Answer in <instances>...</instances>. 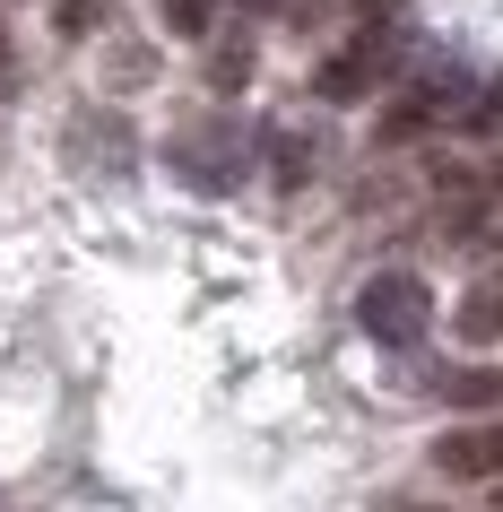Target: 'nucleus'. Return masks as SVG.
Masks as SVG:
<instances>
[{"instance_id":"nucleus-1","label":"nucleus","mask_w":503,"mask_h":512,"mask_svg":"<svg viewBox=\"0 0 503 512\" xmlns=\"http://www.w3.org/2000/svg\"><path fill=\"white\" fill-rule=\"evenodd\" d=\"M356 330H365L373 348H417L425 330H434V287H425L417 270L365 278V296H356Z\"/></svg>"},{"instance_id":"nucleus-2","label":"nucleus","mask_w":503,"mask_h":512,"mask_svg":"<svg viewBox=\"0 0 503 512\" xmlns=\"http://www.w3.org/2000/svg\"><path fill=\"white\" fill-rule=\"evenodd\" d=\"M434 478H503V417H477V426H451V434H434Z\"/></svg>"},{"instance_id":"nucleus-3","label":"nucleus","mask_w":503,"mask_h":512,"mask_svg":"<svg viewBox=\"0 0 503 512\" xmlns=\"http://www.w3.org/2000/svg\"><path fill=\"white\" fill-rule=\"evenodd\" d=\"M391 53H399V35L373 18V27H356V44H347L339 61H321V79H313V87H321V96H365V87L391 70Z\"/></svg>"},{"instance_id":"nucleus-4","label":"nucleus","mask_w":503,"mask_h":512,"mask_svg":"<svg viewBox=\"0 0 503 512\" xmlns=\"http://www.w3.org/2000/svg\"><path fill=\"white\" fill-rule=\"evenodd\" d=\"M425 391H434L443 408H495L503 417V374L495 365H451V374H434Z\"/></svg>"},{"instance_id":"nucleus-5","label":"nucleus","mask_w":503,"mask_h":512,"mask_svg":"<svg viewBox=\"0 0 503 512\" xmlns=\"http://www.w3.org/2000/svg\"><path fill=\"white\" fill-rule=\"evenodd\" d=\"M460 339H503V278H486V287L460 304Z\"/></svg>"},{"instance_id":"nucleus-6","label":"nucleus","mask_w":503,"mask_h":512,"mask_svg":"<svg viewBox=\"0 0 503 512\" xmlns=\"http://www.w3.org/2000/svg\"><path fill=\"white\" fill-rule=\"evenodd\" d=\"M460 131H486V139L503 131V79H495V87H469V105H460Z\"/></svg>"},{"instance_id":"nucleus-7","label":"nucleus","mask_w":503,"mask_h":512,"mask_svg":"<svg viewBox=\"0 0 503 512\" xmlns=\"http://www.w3.org/2000/svg\"><path fill=\"white\" fill-rule=\"evenodd\" d=\"M209 18H217V0H165V27L174 35H209Z\"/></svg>"},{"instance_id":"nucleus-8","label":"nucleus","mask_w":503,"mask_h":512,"mask_svg":"<svg viewBox=\"0 0 503 512\" xmlns=\"http://www.w3.org/2000/svg\"><path fill=\"white\" fill-rule=\"evenodd\" d=\"M96 27V0H61V35H87Z\"/></svg>"},{"instance_id":"nucleus-9","label":"nucleus","mask_w":503,"mask_h":512,"mask_svg":"<svg viewBox=\"0 0 503 512\" xmlns=\"http://www.w3.org/2000/svg\"><path fill=\"white\" fill-rule=\"evenodd\" d=\"M0 79H9V27H0Z\"/></svg>"},{"instance_id":"nucleus-10","label":"nucleus","mask_w":503,"mask_h":512,"mask_svg":"<svg viewBox=\"0 0 503 512\" xmlns=\"http://www.w3.org/2000/svg\"><path fill=\"white\" fill-rule=\"evenodd\" d=\"M252 9H278V0H252Z\"/></svg>"},{"instance_id":"nucleus-11","label":"nucleus","mask_w":503,"mask_h":512,"mask_svg":"<svg viewBox=\"0 0 503 512\" xmlns=\"http://www.w3.org/2000/svg\"><path fill=\"white\" fill-rule=\"evenodd\" d=\"M486 512H503V495H495V504H486Z\"/></svg>"}]
</instances>
